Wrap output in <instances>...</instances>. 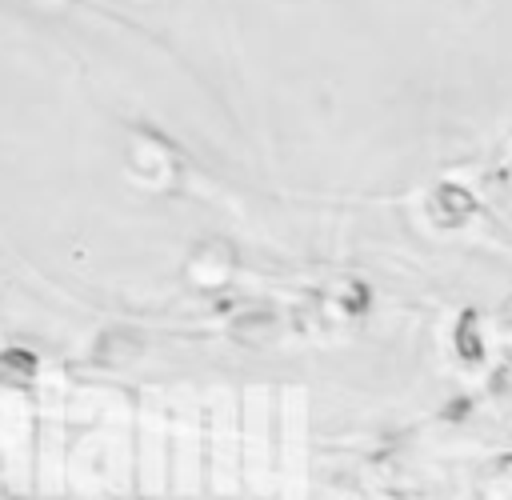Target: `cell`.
Returning <instances> with one entry per match:
<instances>
[{"instance_id":"cell-2","label":"cell","mask_w":512,"mask_h":500,"mask_svg":"<svg viewBox=\"0 0 512 500\" xmlns=\"http://www.w3.org/2000/svg\"><path fill=\"white\" fill-rule=\"evenodd\" d=\"M232 268H236V256L224 240H204L192 256H188V280L204 292H216L232 280Z\"/></svg>"},{"instance_id":"cell-1","label":"cell","mask_w":512,"mask_h":500,"mask_svg":"<svg viewBox=\"0 0 512 500\" xmlns=\"http://www.w3.org/2000/svg\"><path fill=\"white\" fill-rule=\"evenodd\" d=\"M424 212H428V224L436 232H460L476 216V196L464 184H456V180H440V184L428 188Z\"/></svg>"},{"instance_id":"cell-4","label":"cell","mask_w":512,"mask_h":500,"mask_svg":"<svg viewBox=\"0 0 512 500\" xmlns=\"http://www.w3.org/2000/svg\"><path fill=\"white\" fill-rule=\"evenodd\" d=\"M476 496L480 500H512V452L508 456H496L488 468H480Z\"/></svg>"},{"instance_id":"cell-3","label":"cell","mask_w":512,"mask_h":500,"mask_svg":"<svg viewBox=\"0 0 512 500\" xmlns=\"http://www.w3.org/2000/svg\"><path fill=\"white\" fill-rule=\"evenodd\" d=\"M320 308H324L328 316H336V320H352V316H360V312L368 308V288H364L360 280H340L336 288L324 292Z\"/></svg>"},{"instance_id":"cell-6","label":"cell","mask_w":512,"mask_h":500,"mask_svg":"<svg viewBox=\"0 0 512 500\" xmlns=\"http://www.w3.org/2000/svg\"><path fill=\"white\" fill-rule=\"evenodd\" d=\"M132 168L148 180H168L172 176V152L160 140H152V148H132Z\"/></svg>"},{"instance_id":"cell-5","label":"cell","mask_w":512,"mask_h":500,"mask_svg":"<svg viewBox=\"0 0 512 500\" xmlns=\"http://www.w3.org/2000/svg\"><path fill=\"white\" fill-rule=\"evenodd\" d=\"M452 348H456V356L464 360V364H484V336H480V320H476V312H460V320H456V332H452Z\"/></svg>"}]
</instances>
